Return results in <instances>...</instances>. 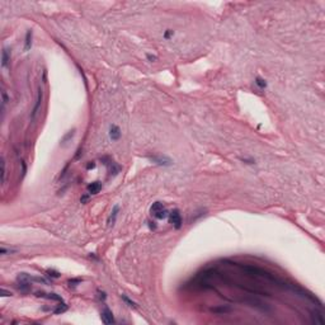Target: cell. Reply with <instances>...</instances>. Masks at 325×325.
<instances>
[{"mask_svg": "<svg viewBox=\"0 0 325 325\" xmlns=\"http://www.w3.org/2000/svg\"><path fill=\"white\" fill-rule=\"evenodd\" d=\"M150 213L154 219L156 220H164L169 216V211L162 204V202H154L150 207Z\"/></svg>", "mask_w": 325, "mask_h": 325, "instance_id": "1", "label": "cell"}, {"mask_svg": "<svg viewBox=\"0 0 325 325\" xmlns=\"http://www.w3.org/2000/svg\"><path fill=\"white\" fill-rule=\"evenodd\" d=\"M169 222L173 225L174 229H181L182 227V216H181V212H179V210H173V211H170L169 212Z\"/></svg>", "mask_w": 325, "mask_h": 325, "instance_id": "2", "label": "cell"}, {"mask_svg": "<svg viewBox=\"0 0 325 325\" xmlns=\"http://www.w3.org/2000/svg\"><path fill=\"white\" fill-rule=\"evenodd\" d=\"M148 159L152 162H155V164L160 165V166H170L173 164L172 159L168 158V156H162V155H149Z\"/></svg>", "mask_w": 325, "mask_h": 325, "instance_id": "3", "label": "cell"}, {"mask_svg": "<svg viewBox=\"0 0 325 325\" xmlns=\"http://www.w3.org/2000/svg\"><path fill=\"white\" fill-rule=\"evenodd\" d=\"M243 302L249 304L252 307H255V309H258V310H260L263 312H269L271 311V309L267 306V304H263L262 301L255 300V298H246V300H243Z\"/></svg>", "mask_w": 325, "mask_h": 325, "instance_id": "4", "label": "cell"}, {"mask_svg": "<svg viewBox=\"0 0 325 325\" xmlns=\"http://www.w3.org/2000/svg\"><path fill=\"white\" fill-rule=\"evenodd\" d=\"M42 99H43V90H42V88H38V95L36 99V104L32 109V116H31L32 119H35L36 114L38 113V109L41 108V104H42Z\"/></svg>", "mask_w": 325, "mask_h": 325, "instance_id": "5", "label": "cell"}, {"mask_svg": "<svg viewBox=\"0 0 325 325\" xmlns=\"http://www.w3.org/2000/svg\"><path fill=\"white\" fill-rule=\"evenodd\" d=\"M36 296L37 297H42V298H48V300H55V301H58V302H62V297L57 295V293H54V292H50V293H46L43 291H37L36 292Z\"/></svg>", "mask_w": 325, "mask_h": 325, "instance_id": "6", "label": "cell"}, {"mask_svg": "<svg viewBox=\"0 0 325 325\" xmlns=\"http://www.w3.org/2000/svg\"><path fill=\"white\" fill-rule=\"evenodd\" d=\"M100 318H102V321H103L104 324H107V325H109V324H113V323H114L113 314H112V311H110L107 306L104 307V310L102 311V314H100Z\"/></svg>", "mask_w": 325, "mask_h": 325, "instance_id": "7", "label": "cell"}, {"mask_svg": "<svg viewBox=\"0 0 325 325\" xmlns=\"http://www.w3.org/2000/svg\"><path fill=\"white\" fill-rule=\"evenodd\" d=\"M118 212H119V206H118V204H116V206L112 208V211H110L108 219H107V226H108V227L113 226V225L116 224V220H117V216H118Z\"/></svg>", "mask_w": 325, "mask_h": 325, "instance_id": "8", "label": "cell"}, {"mask_svg": "<svg viewBox=\"0 0 325 325\" xmlns=\"http://www.w3.org/2000/svg\"><path fill=\"white\" fill-rule=\"evenodd\" d=\"M10 57H12V52L8 48H4L2 52V67L3 69H8L10 64Z\"/></svg>", "mask_w": 325, "mask_h": 325, "instance_id": "9", "label": "cell"}, {"mask_svg": "<svg viewBox=\"0 0 325 325\" xmlns=\"http://www.w3.org/2000/svg\"><path fill=\"white\" fill-rule=\"evenodd\" d=\"M121 137V130L117 125H112L109 127V139L112 141H117Z\"/></svg>", "mask_w": 325, "mask_h": 325, "instance_id": "10", "label": "cell"}, {"mask_svg": "<svg viewBox=\"0 0 325 325\" xmlns=\"http://www.w3.org/2000/svg\"><path fill=\"white\" fill-rule=\"evenodd\" d=\"M87 189H88V193L92 196V194H97V193H99L100 192V189H102V182H92V183H89L88 184V187H87Z\"/></svg>", "mask_w": 325, "mask_h": 325, "instance_id": "11", "label": "cell"}, {"mask_svg": "<svg viewBox=\"0 0 325 325\" xmlns=\"http://www.w3.org/2000/svg\"><path fill=\"white\" fill-rule=\"evenodd\" d=\"M311 321H312L314 324H319V325H323V324L325 323L324 316H323V314H321L319 310H314V311H311Z\"/></svg>", "mask_w": 325, "mask_h": 325, "instance_id": "12", "label": "cell"}, {"mask_svg": "<svg viewBox=\"0 0 325 325\" xmlns=\"http://www.w3.org/2000/svg\"><path fill=\"white\" fill-rule=\"evenodd\" d=\"M104 164L109 168V173H110V175H117L118 173H119V166L116 164V162L113 161V160H109L108 162H104Z\"/></svg>", "mask_w": 325, "mask_h": 325, "instance_id": "13", "label": "cell"}, {"mask_svg": "<svg viewBox=\"0 0 325 325\" xmlns=\"http://www.w3.org/2000/svg\"><path fill=\"white\" fill-rule=\"evenodd\" d=\"M32 36L33 33L32 31H28L25 33V39H24V51H28L32 47Z\"/></svg>", "mask_w": 325, "mask_h": 325, "instance_id": "14", "label": "cell"}, {"mask_svg": "<svg viewBox=\"0 0 325 325\" xmlns=\"http://www.w3.org/2000/svg\"><path fill=\"white\" fill-rule=\"evenodd\" d=\"M212 312H215V314H227L231 311V307H229V306H219V307H212L211 309Z\"/></svg>", "mask_w": 325, "mask_h": 325, "instance_id": "15", "label": "cell"}, {"mask_svg": "<svg viewBox=\"0 0 325 325\" xmlns=\"http://www.w3.org/2000/svg\"><path fill=\"white\" fill-rule=\"evenodd\" d=\"M255 84H256V87H258L260 90H264L267 88V81L264 80V79H262L260 76H256L255 78Z\"/></svg>", "mask_w": 325, "mask_h": 325, "instance_id": "16", "label": "cell"}, {"mask_svg": "<svg viewBox=\"0 0 325 325\" xmlns=\"http://www.w3.org/2000/svg\"><path fill=\"white\" fill-rule=\"evenodd\" d=\"M66 310H67V305H66L65 301H62V302H58V305H57L56 309L54 310V312H55V314H62V312H65Z\"/></svg>", "mask_w": 325, "mask_h": 325, "instance_id": "17", "label": "cell"}, {"mask_svg": "<svg viewBox=\"0 0 325 325\" xmlns=\"http://www.w3.org/2000/svg\"><path fill=\"white\" fill-rule=\"evenodd\" d=\"M2 97H3V99H2V112H3V116H4L5 106H6V103H8V102H9V97H8V94H6V92H5V90H3V92H2Z\"/></svg>", "mask_w": 325, "mask_h": 325, "instance_id": "18", "label": "cell"}, {"mask_svg": "<svg viewBox=\"0 0 325 325\" xmlns=\"http://www.w3.org/2000/svg\"><path fill=\"white\" fill-rule=\"evenodd\" d=\"M5 174H6V169H5V159L2 156V184L5 183Z\"/></svg>", "mask_w": 325, "mask_h": 325, "instance_id": "19", "label": "cell"}, {"mask_svg": "<svg viewBox=\"0 0 325 325\" xmlns=\"http://www.w3.org/2000/svg\"><path fill=\"white\" fill-rule=\"evenodd\" d=\"M74 135H75V130H73V131H69V132H67V133H66V135L64 136V139H62V141H61V144H65V142H66L67 140H70V139L73 137V136H74Z\"/></svg>", "mask_w": 325, "mask_h": 325, "instance_id": "20", "label": "cell"}, {"mask_svg": "<svg viewBox=\"0 0 325 325\" xmlns=\"http://www.w3.org/2000/svg\"><path fill=\"white\" fill-rule=\"evenodd\" d=\"M17 250L15 249H6L5 246H2V249H0V253H2L3 255H6V254H13L15 253Z\"/></svg>", "mask_w": 325, "mask_h": 325, "instance_id": "21", "label": "cell"}, {"mask_svg": "<svg viewBox=\"0 0 325 325\" xmlns=\"http://www.w3.org/2000/svg\"><path fill=\"white\" fill-rule=\"evenodd\" d=\"M122 300L128 305V306H131V307H136V304L132 301V300H130V298H128L127 296H125V295H122Z\"/></svg>", "mask_w": 325, "mask_h": 325, "instance_id": "22", "label": "cell"}, {"mask_svg": "<svg viewBox=\"0 0 325 325\" xmlns=\"http://www.w3.org/2000/svg\"><path fill=\"white\" fill-rule=\"evenodd\" d=\"M67 283H69L70 287H76L79 283H81V279H80V278H78V279H70L69 282H67Z\"/></svg>", "mask_w": 325, "mask_h": 325, "instance_id": "23", "label": "cell"}, {"mask_svg": "<svg viewBox=\"0 0 325 325\" xmlns=\"http://www.w3.org/2000/svg\"><path fill=\"white\" fill-rule=\"evenodd\" d=\"M47 273H48V276L52 277V278H58L60 277V273L57 271H54V269H48Z\"/></svg>", "mask_w": 325, "mask_h": 325, "instance_id": "24", "label": "cell"}, {"mask_svg": "<svg viewBox=\"0 0 325 325\" xmlns=\"http://www.w3.org/2000/svg\"><path fill=\"white\" fill-rule=\"evenodd\" d=\"M173 36H174V32H173L172 29H166V31H165V33H164V38H165V39L172 38Z\"/></svg>", "mask_w": 325, "mask_h": 325, "instance_id": "25", "label": "cell"}, {"mask_svg": "<svg viewBox=\"0 0 325 325\" xmlns=\"http://www.w3.org/2000/svg\"><path fill=\"white\" fill-rule=\"evenodd\" d=\"M21 166H22V178H24L25 173H27V166H25L24 160H21Z\"/></svg>", "mask_w": 325, "mask_h": 325, "instance_id": "26", "label": "cell"}, {"mask_svg": "<svg viewBox=\"0 0 325 325\" xmlns=\"http://www.w3.org/2000/svg\"><path fill=\"white\" fill-rule=\"evenodd\" d=\"M89 197H90V194H89V193H85V194L83 196V197L80 198V202H81V203H87L88 200H89Z\"/></svg>", "mask_w": 325, "mask_h": 325, "instance_id": "27", "label": "cell"}, {"mask_svg": "<svg viewBox=\"0 0 325 325\" xmlns=\"http://www.w3.org/2000/svg\"><path fill=\"white\" fill-rule=\"evenodd\" d=\"M95 165H97V164H95V161H89L88 164H87V169H88V170L94 169V168H95Z\"/></svg>", "mask_w": 325, "mask_h": 325, "instance_id": "28", "label": "cell"}, {"mask_svg": "<svg viewBox=\"0 0 325 325\" xmlns=\"http://www.w3.org/2000/svg\"><path fill=\"white\" fill-rule=\"evenodd\" d=\"M146 58L149 60L150 62H154V61L156 60V56H154V55H150V54H149V55H146Z\"/></svg>", "mask_w": 325, "mask_h": 325, "instance_id": "29", "label": "cell"}, {"mask_svg": "<svg viewBox=\"0 0 325 325\" xmlns=\"http://www.w3.org/2000/svg\"><path fill=\"white\" fill-rule=\"evenodd\" d=\"M2 293H3V296H12V292H9V291H6L5 288H2Z\"/></svg>", "mask_w": 325, "mask_h": 325, "instance_id": "30", "label": "cell"}, {"mask_svg": "<svg viewBox=\"0 0 325 325\" xmlns=\"http://www.w3.org/2000/svg\"><path fill=\"white\" fill-rule=\"evenodd\" d=\"M245 164H254V160L253 159H241Z\"/></svg>", "mask_w": 325, "mask_h": 325, "instance_id": "31", "label": "cell"}, {"mask_svg": "<svg viewBox=\"0 0 325 325\" xmlns=\"http://www.w3.org/2000/svg\"><path fill=\"white\" fill-rule=\"evenodd\" d=\"M99 298L104 301L106 300V292H100V291H99Z\"/></svg>", "mask_w": 325, "mask_h": 325, "instance_id": "32", "label": "cell"}]
</instances>
